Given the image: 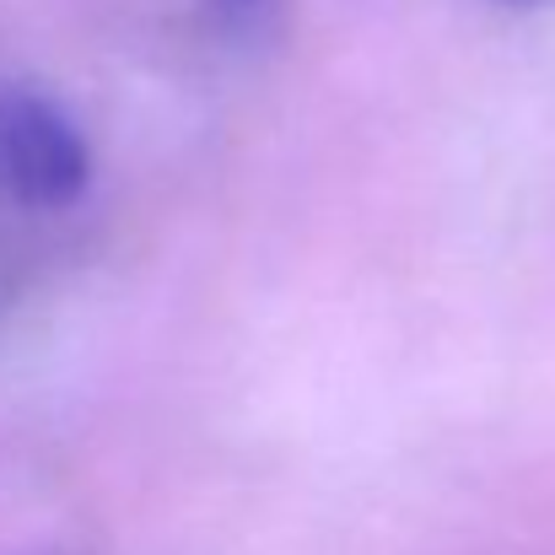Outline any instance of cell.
Segmentation results:
<instances>
[{
    "instance_id": "6da1fadb",
    "label": "cell",
    "mask_w": 555,
    "mask_h": 555,
    "mask_svg": "<svg viewBox=\"0 0 555 555\" xmlns=\"http://www.w3.org/2000/svg\"><path fill=\"white\" fill-rule=\"evenodd\" d=\"M92 184V146L76 119L38 87L0 81V199L65 210Z\"/></svg>"
},
{
    "instance_id": "7a4b0ae2",
    "label": "cell",
    "mask_w": 555,
    "mask_h": 555,
    "mask_svg": "<svg viewBox=\"0 0 555 555\" xmlns=\"http://www.w3.org/2000/svg\"><path fill=\"white\" fill-rule=\"evenodd\" d=\"M205 11L216 16L221 33H232V38H259V33L275 22L281 0H205Z\"/></svg>"
},
{
    "instance_id": "3957f363",
    "label": "cell",
    "mask_w": 555,
    "mask_h": 555,
    "mask_svg": "<svg viewBox=\"0 0 555 555\" xmlns=\"http://www.w3.org/2000/svg\"><path fill=\"white\" fill-rule=\"evenodd\" d=\"M507 5H545V0H507Z\"/></svg>"
}]
</instances>
